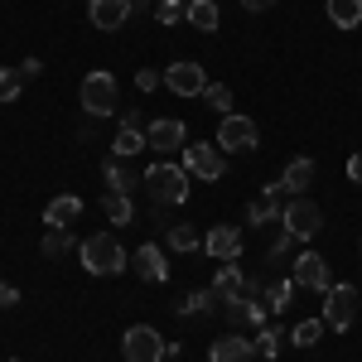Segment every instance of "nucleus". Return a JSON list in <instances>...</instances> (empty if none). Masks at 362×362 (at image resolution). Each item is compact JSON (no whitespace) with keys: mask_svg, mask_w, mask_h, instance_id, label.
Here are the masks:
<instances>
[{"mask_svg":"<svg viewBox=\"0 0 362 362\" xmlns=\"http://www.w3.org/2000/svg\"><path fill=\"white\" fill-rule=\"evenodd\" d=\"M145 194L155 198V208H179L184 198H189V169L174 165V160H160V165L145 169Z\"/></svg>","mask_w":362,"mask_h":362,"instance_id":"f257e3e1","label":"nucleus"},{"mask_svg":"<svg viewBox=\"0 0 362 362\" xmlns=\"http://www.w3.org/2000/svg\"><path fill=\"white\" fill-rule=\"evenodd\" d=\"M78 256H83L87 276H121V271H126V261H131L112 232H92L83 247H78Z\"/></svg>","mask_w":362,"mask_h":362,"instance_id":"f03ea898","label":"nucleus"},{"mask_svg":"<svg viewBox=\"0 0 362 362\" xmlns=\"http://www.w3.org/2000/svg\"><path fill=\"white\" fill-rule=\"evenodd\" d=\"M256 145H261V131H256V121H251V116L227 112V116H223V126H218V150H223V155H251Z\"/></svg>","mask_w":362,"mask_h":362,"instance_id":"7ed1b4c3","label":"nucleus"},{"mask_svg":"<svg viewBox=\"0 0 362 362\" xmlns=\"http://www.w3.org/2000/svg\"><path fill=\"white\" fill-rule=\"evenodd\" d=\"M116 102H121L116 78L107 73V68H92V73L83 78V107H87V116H112Z\"/></svg>","mask_w":362,"mask_h":362,"instance_id":"20e7f679","label":"nucleus"},{"mask_svg":"<svg viewBox=\"0 0 362 362\" xmlns=\"http://www.w3.org/2000/svg\"><path fill=\"white\" fill-rule=\"evenodd\" d=\"M358 309H362L358 285H329V290H324V324H329V329H353Z\"/></svg>","mask_w":362,"mask_h":362,"instance_id":"39448f33","label":"nucleus"},{"mask_svg":"<svg viewBox=\"0 0 362 362\" xmlns=\"http://www.w3.org/2000/svg\"><path fill=\"white\" fill-rule=\"evenodd\" d=\"M121 358L126 362H165V338L155 334L150 324H131L121 334Z\"/></svg>","mask_w":362,"mask_h":362,"instance_id":"423d86ee","label":"nucleus"},{"mask_svg":"<svg viewBox=\"0 0 362 362\" xmlns=\"http://www.w3.org/2000/svg\"><path fill=\"white\" fill-rule=\"evenodd\" d=\"M285 232L290 237H300V242H309V237H319V227H324V208L314 203V198H295V203H285Z\"/></svg>","mask_w":362,"mask_h":362,"instance_id":"0eeeda50","label":"nucleus"},{"mask_svg":"<svg viewBox=\"0 0 362 362\" xmlns=\"http://www.w3.org/2000/svg\"><path fill=\"white\" fill-rule=\"evenodd\" d=\"M184 169H189L194 179H208V184H213V179H223L227 155L218 150V140H213V145H208V140H203V145H184Z\"/></svg>","mask_w":362,"mask_h":362,"instance_id":"6e6552de","label":"nucleus"},{"mask_svg":"<svg viewBox=\"0 0 362 362\" xmlns=\"http://www.w3.org/2000/svg\"><path fill=\"white\" fill-rule=\"evenodd\" d=\"M184 145H189V131H184V121H174V116L145 126V150H155V155H165V160L174 150H184Z\"/></svg>","mask_w":362,"mask_h":362,"instance_id":"1a4fd4ad","label":"nucleus"},{"mask_svg":"<svg viewBox=\"0 0 362 362\" xmlns=\"http://www.w3.org/2000/svg\"><path fill=\"white\" fill-rule=\"evenodd\" d=\"M165 87L174 92V97H203L208 78H203L198 63H169V68H165Z\"/></svg>","mask_w":362,"mask_h":362,"instance_id":"9d476101","label":"nucleus"},{"mask_svg":"<svg viewBox=\"0 0 362 362\" xmlns=\"http://www.w3.org/2000/svg\"><path fill=\"white\" fill-rule=\"evenodd\" d=\"M295 285H305V290H329L334 280H329V261L319 256V251H300L295 256Z\"/></svg>","mask_w":362,"mask_h":362,"instance_id":"9b49d317","label":"nucleus"},{"mask_svg":"<svg viewBox=\"0 0 362 362\" xmlns=\"http://www.w3.org/2000/svg\"><path fill=\"white\" fill-rule=\"evenodd\" d=\"M87 20H92V29H126V20H131V0H87Z\"/></svg>","mask_w":362,"mask_h":362,"instance_id":"f8f14e48","label":"nucleus"},{"mask_svg":"<svg viewBox=\"0 0 362 362\" xmlns=\"http://www.w3.org/2000/svg\"><path fill=\"white\" fill-rule=\"evenodd\" d=\"M131 271H136L140 280H150V285H165L169 261H165V251L155 247V242H145V247H136V256H131Z\"/></svg>","mask_w":362,"mask_h":362,"instance_id":"ddd939ff","label":"nucleus"},{"mask_svg":"<svg viewBox=\"0 0 362 362\" xmlns=\"http://www.w3.org/2000/svg\"><path fill=\"white\" fill-rule=\"evenodd\" d=\"M280 194H285V184H266L261 189V198H251V208H247V223H280L285 218V203H280Z\"/></svg>","mask_w":362,"mask_h":362,"instance_id":"4468645a","label":"nucleus"},{"mask_svg":"<svg viewBox=\"0 0 362 362\" xmlns=\"http://www.w3.org/2000/svg\"><path fill=\"white\" fill-rule=\"evenodd\" d=\"M203 251H208L213 261H237V256H242V232H237V227H213V232L203 237Z\"/></svg>","mask_w":362,"mask_h":362,"instance_id":"2eb2a0df","label":"nucleus"},{"mask_svg":"<svg viewBox=\"0 0 362 362\" xmlns=\"http://www.w3.org/2000/svg\"><path fill=\"white\" fill-rule=\"evenodd\" d=\"M256 353V343L247 334H223L213 338V348H208V362H247Z\"/></svg>","mask_w":362,"mask_h":362,"instance_id":"dca6fc26","label":"nucleus"},{"mask_svg":"<svg viewBox=\"0 0 362 362\" xmlns=\"http://www.w3.org/2000/svg\"><path fill=\"white\" fill-rule=\"evenodd\" d=\"M78 213H83V198L78 194H58V198H49V208H44V223L49 227H73Z\"/></svg>","mask_w":362,"mask_h":362,"instance_id":"f3484780","label":"nucleus"},{"mask_svg":"<svg viewBox=\"0 0 362 362\" xmlns=\"http://www.w3.org/2000/svg\"><path fill=\"white\" fill-rule=\"evenodd\" d=\"M208 290H213L223 305H227V300H242V295H247V276L237 271V261H223V271H218V280H213Z\"/></svg>","mask_w":362,"mask_h":362,"instance_id":"a211bd4d","label":"nucleus"},{"mask_svg":"<svg viewBox=\"0 0 362 362\" xmlns=\"http://www.w3.org/2000/svg\"><path fill=\"white\" fill-rule=\"evenodd\" d=\"M261 319H266V309L256 305L251 295H242V300H227V324H232V329H256Z\"/></svg>","mask_w":362,"mask_h":362,"instance_id":"6ab92c4d","label":"nucleus"},{"mask_svg":"<svg viewBox=\"0 0 362 362\" xmlns=\"http://www.w3.org/2000/svg\"><path fill=\"white\" fill-rule=\"evenodd\" d=\"M324 15L334 29H362V0H329Z\"/></svg>","mask_w":362,"mask_h":362,"instance_id":"aec40b11","label":"nucleus"},{"mask_svg":"<svg viewBox=\"0 0 362 362\" xmlns=\"http://www.w3.org/2000/svg\"><path fill=\"white\" fill-rule=\"evenodd\" d=\"M280 184H285L290 194H305L309 184H314V160H309V155L290 160V165H285V174H280Z\"/></svg>","mask_w":362,"mask_h":362,"instance_id":"412c9836","label":"nucleus"},{"mask_svg":"<svg viewBox=\"0 0 362 362\" xmlns=\"http://www.w3.org/2000/svg\"><path fill=\"white\" fill-rule=\"evenodd\" d=\"M102 213H107L116 227H131V223H136V203H131V194H112V189H107V198H102Z\"/></svg>","mask_w":362,"mask_h":362,"instance_id":"4be33fe9","label":"nucleus"},{"mask_svg":"<svg viewBox=\"0 0 362 362\" xmlns=\"http://www.w3.org/2000/svg\"><path fill=\"white\" fill-rule=\"evenodd\" d=\"M102 174H107V189H112V194H131V189H136V174H131V165H126V160H107V165H102Z\"/></svg>","mask_w":362,"mask_h":362,"instance_id":"5701e85b","label":"nucleus"},{"mask_svg":"<svg viewBox=\"0 0 362 362\" xmlns=\"http://www.w3.org/2000/svg\"><path fill=\"white\" fill-rule=\"evenodd\" d=\"M218 0H189V25L194 29H203V34H213L218 29Z\"/></svg>","mask_w":362,"mask_h":362,"instance_id":"b1692460","label":"nucleus"},{"mask_svg":"<svg viewBox=\"0 0 362 362\" xmlns=\"http://www.w3.org/2000/svg\"><path fill=\"white\" fill-rule=\"evenodd\" d=\"M295 290H300L295 280H271V285H266V309H271V314H285V309L295 305Z\"/></svg>","mask_w":362,"mask_h":362,"instance_id":"393cba45","label":"nucleus"},{"mask_svg":"<svg viewBox=\"0 0 362 362\" xmlns=\"http://www.w3.org/2000/svg\"><path fill=\"white\" fill-rule=\"evenodd\" d=\"M145 150V131H131V126H121L112 140V155L116 160H131V155H140Z\"/></svg>","mask_w":362,"mask_h":362,"instance_id":"a878e982","label":"nucleus"},{"mask_svg":"<svg viewBox=\"0 0 362 362\" xmlns=\"http://www.w3.org/2000/svg\"><path fill=\"white\" fill-rule=\"evenodd\" d=\"M73 247H78L73 227H49V232H44V256H68Z\"/></svg>","mask_w":362,"mask_h":362,"instance_id":"bb28decb","label":"nucleus"},{"mask_svg":"<svg viewBox=\"0 0 362 362\" xmlns=\"http://www.w3.org/2000/svg\"><path fill=\"white\" fill-rule=\"evenodd\" d=\"M198 247H203V237H198V227H189V223L169 227V251H198Z\"/></svg>","mask_w":362,"mask_h":362,"instance_id":"cd10ccee","label":"nucleus"},{"mask_svg":"<svg viewBox=\"0 0 362 362\" xmlns=\"http://www.w3.org/2000/svg\"><path fill=\"white\" fill-rule=\"evenodd\" d=\"M324 329H329L324 319H305V324H295V334H290V343H295V348H314V343L324 338Z\"/></svg>","mask_w":362,"mask_h":362,"instance_id":"c85d7f7f","label":"nucleus"},{"mask_svg":"<svg viewBox=\"0 0 362 362\" xmlns=\"http://www.w3.org/2000/svg\"><path fill=\"white\" fill-rule=\"evenodd\" d=\"M155 20L165 29H174L179 20H189V0H160V5H155Z\"/></svg>","mask_w":362,"mask_h":362,"instance_id":"c756f323","label":"nucleus"},{"mask_svg":"<svg viewBox=\"0 0 362 362\" xmlns=\"http://www.w3.org/2000/svg\"><path fill=\"white\" fill-rule=\"evenodd\" d=\"M20 92H25V78L15 68H0V102H20Z\"/></svg>","mask_w":362,"mask_h":362,"instance_id":"7c9ffc66","label":"nucleus"},{"mask_svg":"<svg viewBox=\"0 0 362 362\" xmlns=\"http://www.w3.org/2000/svg\"><path fill=\"white\" fill-rule=\"evenodd\" d=\"M203 102H208L213 112H223V116H227V107H232V87H223V83H208V87H203Z\"/></svg>","mask_w":362,"mask_h":362,"instance_id":"2f4dec72","label":"nucleus"},{"mask_svg":"<svg viewBox=\"0 0 362 362\" xmlns=\"http://www.w3.org/2000/svg\"><path fill=\"white\" fill-rule=\"evenodd\" d=\"M295 242H300V237H290V232H285V237H276V242H271V251H266V256H271V266L295 261Z\"/></svg>","mask_w":362,"mask_h":362,"instance_id":"473e14b6","label":"nucleus"},{"mask_svg":"<svg viewBox=\"0 0 362 362\" xmlns=\"http://www.w3.org/2000/svg\"><path fill=\"white\" fill-rule=\"evenodd\" d=\"M213 300H218L213 290H194V295L179 305V314H203V309H213Z\"/></svg>","mask_w":362,"mask_h":362,"instance_id":"72a5a7b5","label":"nucleus"},{"mask_svg":"<svg viewBox=\"0 0 362 362\" xmlns=\"http://www.w3.org/2000/svg\"><path fill=\"white\" fill-rule=\"evenodd\" d=\"M256 353H261V358H276L280 353V334L276 329H261V334H256Z\"/></svg>","mask_w":362,"mask_h":362,"instance_id":"f704fd0d","label":"nucleus"},{"mask_svg":"<svg viewBox=\"0 0 362 362\" xmlns=\"http://www.w3.org/2000/svg\"><path fill=\"white\" fill-rule=\"evenodd\" d=\"M160 83H165V73H155V68H140V73H136V87H140V92H155Z\"/></svg>","mask_w":362,"mask_h":362,"instance_id":"c9c22d12","label":"nucleus"},{"mask_svg":"<svg viewBox=\"0 0 362 362\" xmlns=\"http://www.w3.org/2000/svg\"><path fill=\"white\" fill-rule=\"evenodd\" d=\"M10 305H20V290L10 280H0V309H10Z\"/></svg>","mask_w":362,"mask_h":362,"instance_id":"e433bc0d","label":"nucleus"},{"mask_svg":"<svg viewBox=\"0 0 362 362\" xmlns=\"http://www.w3.org/2000/svg\"><path fill=\"white\" fill-rule=\"evenodd\" d=\"M39 73H44V63H39V58H25V63H20V78H25V83H34Z\"/></svg>","mask_w":362,"mask_h":362,"instance_id":"4c0bfd02","label":"nucleus"},{"mask_svg":"<svg viewBox=\"0 0 362 362\" xmlns=\"http://www.w3.org/2000/svg\"><path fill=\"white\" fill-rule=\"evenodd\" d=\"M121 126H131V131H145V121H140L136 107H131V112H121Z\"/></svg>","mask_w":362,"mask_h":362,"instance_id":"58836bf2","label":"nucleus"},{"mask_svg":"<svg viewBox=\"0 0 362 362\" xmlns=\"http://www.w3.org/2000/svg\"><path fill=\"white\" fill-rule=\"evenodd\" d=\"M348 179H353V184H362V150L348 160Z\"/></svg>","mask_w":362,"mask_h":362,"instance_id":"ea45409f","label":"nucleus"},{"mask_svg":"<svg viewBox=\"0 0 362 362\" xmlns=\"http://www.w3.org/2000/svg\"><path fill=\"white\" fill-rule=\"evenodd\" d=\"M276 0H242V10H251V15H261V10H271Z\"/></svg>","mask_w":362,"mask_h":362,"instance_id":"a19ab883","label":"nucleus"},{"mask_svg":"<svg viewBox=\"0 0 362 362\" xmlns=\"http://www.w3.org/2000/svg\"><path fill=\"white\" fill-rule=\"evenodd\" d=\"M136 5H140V0H131V10H136Z\"/></svg>","mask_w":362,"mask_h":362,"instance_id":"79ce46f5","label":"nucleus"},{"mask_svg":"<svg viewBox=\"0 0 362 362\" xmlns=\"http://www.w3.org/2000/svg\"><path fill=\"white\" fill-rule=\"evenodd\" d=\"M10 362H20V358H10Z\"/></svg>","mask_w":362,"mask_h":362,"instance_id":"37998d69","label":"nucleus"}]
</instances>
